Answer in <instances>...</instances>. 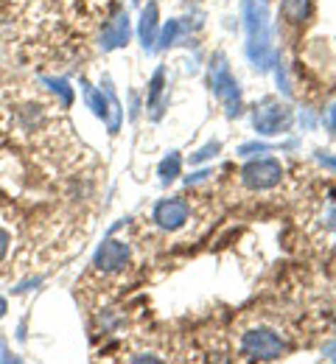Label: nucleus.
Listing matches in <instances>:
<instances>
[{
	"label": "nucleus",
	"mask_w": 336,
	"mask_h": 364,
	"mask_svg": "<svg viewBox=\"0 0 336 364\" xmlns=\"http://www.w3.org/2000/svg\"><path fill=\"white\" fill-rule=\"evenodd\" d=\"M9 359H11V356H9V350L0 345V362H9Z\"/></svg>",
	"instance_id": "obj_21"
},
{
	"label": "nucleus",
	"mask_w": 336,
	"mask_h": 364,
	"mask_svg": "<svg viewBox=\"0 0 336 364\" xmlns=\"http://www.w3.org/2000/svg\"><path fill=\"white\" fill-rule=\"evenodd\" d=\"M129 264V244L118 238H107L96 252V269L98 272H124Z\"/></svg>",
	"instance_id": "obj_6"
},
{
	"label": "nucleus",
	"mask_w": 336,
	"mask_h": 364,
	"mask_svg": "<svg viewBox=\"0 0 336 364\" xmlns=\"http://www.w3.org/2000/svg\"><path fill=\"white\" fill-rule=\"evenodd\" d=\"M180 168H183V157H180V151H168V157L160 163V180L166 182H174L180 177Z\"/></svg>",
	"instance_id": "obj_12"
},
{
	"label": "nucleus",
	"mask_w": 336,
	"mask_h": 364,
	"mask_svg": "<svg viewBox=\"0 0 336 364\" xmlns=\"http://www.w3.org/2000/svg\"><path fill=\"white\" fill-rule=\"evenodd\" d=\"M163 82H166V70L157 68L154 76H151V85H148V109H151V118H160V95H163Z\"/></svg>",
	"instance_id": "obj_10"
},
{
	"label": "nucleus",
	"mask_w": 336,
	"mask_h": 364,
	"mask_svg": "<svg viewBox=\"0 0 336 364\" xmlns=\"http://www.w3.org/2000/svg\"><path fill=\"white\" fill-rule=\"evenodd\" d=\"M325 127H328V132H331V137L336 140V101L328 107V112H325Z\"/></svg>",
	"instance_id": "obj_16"
},
{
	"label": "nucleus",
	"mask_w": 336,
	"mask_h": 364,
	"mask_svg": "<svg viewBox=\"0 0 336 364\" xmlns=\"http://www.w3.org/2000/svg\"><path fill=\"white\" fill-rule=\"evenodd\" d=\"M286 353L283 339L269 328H252L241 336V356L249 362H275Z\"/></svg>",
	"instance_id": "obj_3"
},
{
	"label": "nucleus",
	"mask_w": 336,
	"mask_h": 364,
	"mask_svg": "<svg viewBox=\"0 0 336 364\" xmlns=\"http://www.w3.org/2000/svg\"><path fill=\"white\" fill-rule=\"evenodd\" d=\"M183 23L180 20H168V26H166V31H163V37H160V46L168 48V46H177L180 43V37H183Z\"/></svg>",
	"instance_id": "obj_14"
},
{
	"label": "nucleus",
	"mask_w": 336,
	"mask_h": 364,
	"mask_svg": "<svg viewBox=\"0 0 336 364\" xmlns=\"http://www.w3.org/2000/svg\"><path fill=\"white\" fill-rule=\"evenodd\" d=\"M3 314H6V300L0 297V317H3Z\"/></svg>",
	"instance_id": "obj_22"
},
{
	"label": "nucleus",
	"mask_w": 336,
	"mask_h": 364,
	"mask_svg": "<svg viewBox=\"0 0 336 364\" xmlns=\"http://www.w3.org/2000/svg\"><path fill=\"white\" fill-rule=\"evenodd\" d=\"M291 121H294L291 109L286 104H281L278 98H264L252 112V127L261 135H283L288 132Z\"/></svg>",
	"instance_id": "obj_4"
},
{
	"label": "nucleus",
	"mask_w": 336,
	"mask_h": 364,
	"mask_svg": "<svg viewBox=\"0 0 336 364\" xmlns=\"http://www.w3.org/2000/svg\"><path fill=\"white\" fill-rule=\"evenodd\" d=\"M9 244H11V238H9V232L0 228V258L6 255V250H9Z\"/></svg>",
	"instance_id": "obj_19"
},
{
	"label": "nucleus",
	"mask_w": 336,
	"mask_h": 364,
	"mask_svg": "<svg viewBox=\"0 0 336 364\" xmlns=\"http://www.w3.org/2000/svg\"><path fill=\"white\" fill-rule=\"evenodd\" d=\"M138 34H141V43H143L146 50H151L154 43H157V3H148L143 9Z\"/></svg>",
	"instance_id": "obj_9"
},
{
	"label": "nucleus",
	"mask_w": 336,
	"mask_h": 364,
	"mask_svg": "<svg viewBox=\"0 0 336 364\" xmlns=\"http://www.w3.org/2000/svg\"><path fill=\"white\" fill-rule=\"evenodd\" d=\"M85 101H87V107L93 109L96 118H107V121H109V98H107V92L101 95L96 87H90V85L85 82Z\"/></svg>",
	"instance_id": "obj_11"
},
{
	"label": "nucleus",
	"mask_w": 336,
	"mask_h": 364,
	"mask_svg": "<svg viewBox=\"0 0 336 364\" xmlns=\"http://www.w3.org/2000/svg\"><path fill=\"white\" fill-rule=\"evenodd\" d=\"M281 177H283V168H281V163L272 160V157L252 160V163H246L244 171H241V182H244L246 188H252V191L275 188V185L281 182Z\"/></svg>",
	"instance_id": "obj_5"
},
{
	"label": "nucleus",
	"mask_w": 336,
	"mask_h": 364,
	"mask_svg": "<svg viewBox=\"0 0 336 364\" xmlns=\"http://www.w3.org/2000/svg\"><path fill=\"white\" fill-rule=\"evenodd\" d=\"M219 149H222V146H219L216 140H213V143H207L205 149H199V151L193 154V157H191V163H193V166H199V163H205V160H210V157H216V154H219Z\"/></svg>",
	"instance_id": "obj_15"
},
{
	"label": "nucleus",
	"mask_w": 336,
	"mask_h": 364,
	"mask_svg": "<svg viewBox=\"0 0 336 364\" xmlns=\"http://www.w3.org/2000/svg\"><path fill=\"white\" fill-rule=\"evenodd\" d=\"M317 160H320L323 166H328V168H334L336 171V157H328L325 151H317Z\"/></svg>",
	"instance_id": "obj_18"
},
{
	"label": "nucleus",
	"mask_w": 336,
	"mask_h": 364,
	"mask_svg": "<svg viewBox=\"0 0 336 364\" xmlns=\"http://www.w3.org/2000/svg\"><path fill=\"white\" fill-rule=\"evenodd\" d=\"M244 26H246V56L249 62L266 73L278 65V50L272 43L269 9L264 0H244Z\"/></svg>",
	"instance_id": "obj_1"
},
{
	"label": "nucleus",
	"mask_w": 336,
	"mask_h": 364,
	"mask_svg": "<svg viewBox=\"0 0 336 364\" xmlns=\"http://www.w3.org/2000/svg\"><path fill=\"white\" fill-rule=\"evenodd\" d=\"M188 219V205L183 199H163L157 208H154V222L166 230H177L185 225Z\"/></svg>",
	"instance_id": "obj_7"
},
{
	"label": "nucleus",
	"mask_w": 336,
	"mask_h": 364,
	"mask_svg": "<svg viewBox=\"0 0 336 364\" xmlns=\"http://www.w3.org/2000/svg\"><path fill=\"white\" fill-rule=\"evenodd\" d=\"M311 0H283V17L288 23H303L308 17Z\"/></svg>",
	"instance_id": "obj_13"
},
{
	"label": "nucleus",
	"mask_w": 336,
	"mask_h": 364,
	"mask_svg": "<svg viewBox=\"0 0 336 364\" xmlns=\"http://www.w3.org/2000/svg\"><path fill=\"white\" fill-rule=\"evenodd\" d=\"M325 356H328L331 362H336V342L331 345V348H328V350H325Z\"/></svg>",
	"instance_id": "obj_20"
},
{
	"label": "nucleus",
	"mask_w": 336,
	"mask_h": 364,
	"mask_svg": "<svg viewBox=\"0 0 336 364\" xmlns=\"http://www.w3.org/2000/svg\"><path fill=\"white\" fill-rule=\"evenodd\" d=\"M207 79H210V90L216 95V101L224 107L227 118H236L241 112V87L239 82L233 79V73H230V65H227L224 53H213Z\"/></svg>",
	"instance_id": "obj_2"
},
{
	"label": "nucleus",
	"mask_w": 336,
	"mask_h": 364,
	"mask_svg": "<svg viewBox=\"0 0 336 364\" xmlns=\"http://www.w3.org/2000/svg\"><path fill=\"white\" fill-rule=\"evenodd\" d=\"M325 228L336 232V202H331V208H328V213H325Z\"/></svg>",
	"instance_id": "obj_17"
},
{
	"label": "nucleus",
	"mask_w": 336,
	"mask_h": 364,
	"mask_svg": "<svg viewBox=\"0 0 336 364\" xmlns=\"http://www.w3.org/2000/svg\"><path fill=\"white\" fill-rule=\"evenodd\" d=\"M129 34H132V28H129L126 11L115 14V17L104 26V31H101V50H115V48L126 46V43H129Z\"/></svg>",
	"instance_id": "obj_8"
}]
</instances>
